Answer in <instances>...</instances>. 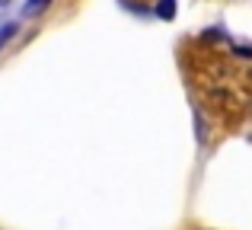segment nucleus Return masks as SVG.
I'll list each match as a JSON object with an SVG mask.
<instances>
[{"label": "nucleus", "mask_w": 252, "mask_h": 230, "mask_svg": "<svg viewBox=\"0 0 252 230\" xmlns=\"http://www.w3.org/2000/svg\"><path fill=\"white\" fill-rule=\"evenodd\" d=\"M48 6H51V0H29V3H23L19 16H38V13H45Z\"/></svg>", "instance_id": "nucleus-1"}, {"label": "nucleus", "mask_w": 252, "mask_h": 230, "mask_svg": "<svg viewBox=\"0 0 252 230\" xmlns=\"http://www.w3.org/2000/svg\"><path fill=\"white\" fill-rule=\"evenodd\" d=\"M176 10H179L176 0H157V16H160V19H172Z\"/></svg>", "instance_id": "nucleus-2"}, {"label": "nucleus", "mask_w": 252, "mask_h": 230, "mask_svg": "<svg viewBox=\"0 0 252 230\" xmlns=\"http://www.w3.org/2000/svg\"><path fill=\"white\" fill-rule=\"evenodd\" d=\"M16 32H19V23H3V26H0V48H3V45H10Z\"/></svg>", "instance_id": "nucleus-3"}, {"label": "nucleus", "mask_w": 252, "mask_h": 230, "mask_svg": "<svg viewBox=\"0 0 252 230\" xmlns=\"http://www.w3.org/2000/svg\"><path fill=\"white\" fill-rule=\"evenodd\" d=\"M0 3H3V0H0Z\"/></svg>", "instance_id": "nucleus-4"}]
</instances>
